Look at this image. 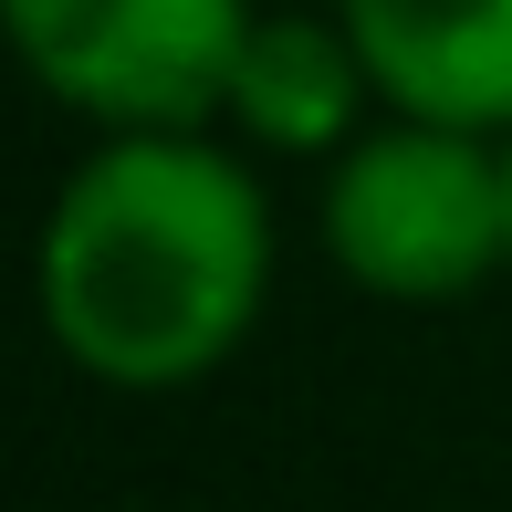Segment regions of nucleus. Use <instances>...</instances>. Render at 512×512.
<instances>
[{
	"mask_svg": "<svg viewBox=\"0 0 512 512\" xmlns=\"http://www.w3.org/2000/svg\"><path fill=\"white\" fill-rule=\"evenodd\" d=\"M262 0H0V42L95 136L220 126V84Z\"/></svg>",
	"mask_w": 512,
	"mask_h": 512,
	"instance_id": "obj_3",
	"label": "nucleus"
},
{
	"mask_svg": "<svg viewBox=\"0 0 512 512\" xmlns=\"http://www.w3.org/2000/svg\"><path fill=\"white\" fill-rule=\"evenodd\" d=\"M502 178H512V136H502Z\"/></svg>",
	"mask_w": 512,
	"mask_h": 512,
	"instance_id": "obj_6",
	"label": "nucleus"
},
{
	"mask_svg": "<svg viewBox=\"0 0 512 512\" xmlns=\"http://www.w3.org/2000/svg\"><path fill=\"white\" fill-rule=\"evenodd\" d=\"M377 84H366V53L356 32L324 11H251L241 53H230V84H220V126L262 157H335L345 136L366 126Z\"/></svg>",
	"mask_w": 512,
	"mask_h": 512,
	"instance_id": "obj_5",
	"label": "nucleus"
},
{
	"mask_svg": "<svg viewBox=\"0 0 512 512\" xmlns=\"http://www.w3.org/2000/svg\"><path fill=\"white\" fill-rule=\"evenodd\" d=\"M272 293V199L209 126H126L42 209L32 304L95 387L157 398L241 356Z\"/></svg>",
	"mask_w": 512,
	"mask_h": 512,
	"instance_id": "obj_1",
	"label": "nucleus"
},
{
	"mask_svg": "<svg viewBox=\"0 0 512 512\" xmlns=\"http://www.w3.org/2000/svg\"><path fill=\"white\" fill-rule=\"evenodd\" d=\"M387 115L512 136V0H335Z\"/></svg>",
	"mask_w": 512,
	"mask_h": 512,
	"instance_id": "obj_4",
	"label": "nucleus"
},
{
	"mask_svg": "<svg viewBox=\"0 0 512 512\" xmlns=\"http://www.w3.org/2000/svg\"><path fill=\"white\" fill-rule=\"evenodd\" d=\"M324 251L377 304H460L512 272V178L502 136L387 115L356 126L324 168Z\"/></svg>",
	"mask_w": 512,
	"mask_h": 512,
	"instance_id": "obj_2",
	"label": "nucleus"
}]
</instances>
